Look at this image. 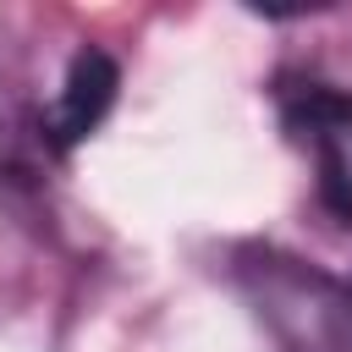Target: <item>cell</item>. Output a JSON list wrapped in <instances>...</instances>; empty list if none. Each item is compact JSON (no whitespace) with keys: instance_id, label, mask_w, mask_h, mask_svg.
Wrapping results in <instances>:
<instances>
[{"instance_id":"6da1fadb","label":"cell","mask_w":352,"mask_h":352,"mask_svg":"<svg viewBox=\"0 0 352 352\" xmlns=\"http://www.w3.org/2000/svg\"><path fill=\"white\" fill-rule=\"evenodd\" d=\"M280 121L302 148H314L319 204L352 226V99L324 82H292L280 94Z\"/></svg>"},{"instance_id":"3957f363","label":"cell","mask_w":352,"mask_h":352,"mask_svg":"<svg viewBox=\"0 0 352 352\" xmlns=\"http://www.w3.org/2000/svg\"><path fill=\"white\" fill-rule=\"evenodd\" d=\"M11 138H16V116L6 110V94H0V154L11 148Z\"/></svg>"},{"instance_id":"7a4b0ae2","label":"cell","mask_w":352,"mask_h":352,"mask_svg":"<svg viewBox=\"0 0 352 352\" xmlns=\"http://www.w3.org/2000/svg\"><path fill=\"white\" fill-rule=\"evenodd\" d=\"M116 88H121V72L104 50H77V60L66 66V82H60V99L44 110V143L50 148H72L82 143L116 104Z\"/></svg>"}]
</instances>
